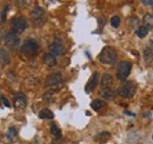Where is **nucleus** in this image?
Masks as SVG:
<instances>
[{
	"instance_id": "obj_1",
	"label": "nucleus",
	"mask_w": 153,
	"mask_h": 144,
	"mask_svg": "<svg viewBox=\"0 0 153 144\" xmlns=\"http://www.w3.org/2000/svg\"><path fill=\"white\" fill-rule=\"evenodd\" d=\"M98 59L101 64H105V65H113L117 62V52L113 47H110V46H105L100 54L98 56Z\"/></svg>"
},
{
	"instance_id": "obj_2",
	"label": "nucleus",
	"mask_w": 153,
	"mask_h": 144,
	"mask_svg": "<svg viewBox=\"0 0 153 144\" xmlns=\"http://www.w3.org/2000/svg\"><path fill=\"white\" fill-rule=\"evenodd\" d=\"M131 70H132V63L130 62H120L118 65H117V69H115V76L119 80H124L126 79L130 73H131Z\"/></svg>"
},
{
	"instance_id": "obj_3",
	"label": "nucleus",
	"mask_w": 153,
	"mask_h": 144,
	"mask_svg": "<svg viewBox=\"0 0 153 144\" xmlns=\"http://www.w3.org/2000/svg\"><path fill=\"white\" fill-rule=\"evenodd\" d=\"M135 84L132 82H124L117 90V93L125 98H131L135 93Z\"/></svg>"
},
{
	"instance_id": "obj_4",
	"label": "nucleus",
	"mask_w": 153,
	"mask_h": 144,
	"mask_svg": "<svg viewBox=\"0 0 153 144\" xmlns=\"http://www.w3.org/2000/svg\"><path fill=\"white\" fill-rule=\"evenodd\" d=\"M21 51L22 53L27 54V56H34L38 53L39 51V45L37 40L34 39H26L21 46Z\"/></svg>"
},
{
	"instance_id": "obj_5",
	"label": "nucleus",
	"mask_w": 153,
	"mask_h": 144,
	"mask_svg": "<svg viewBox=\"0 0 153 144\" xmlns=\"http://www.w3.org/2000/svg\"><path fill=\"white\" fill-rule=\"evenodd\" d=\"M30 17L36 26H42L45 24V11L41 7H34L31 11Z\"/></svg>"
},
{
	"instance_id": "obj_6",
	"label": "nucleus",
	"mask_w": 153,
	"mask_h": 144,
	"mask_svg": "<svg viewBox=\"0 0 153 144\" xmlns=\"http://www.w3.org/2000/svg\"><path fill=\"white\" fill-rule=\"evenodd\" d=\"M27 27H28V22H27V20L25 18L18 17V18H13L11 20V28L16 33L24 32Z\"/></svg>"
},
{
	"instance_id": "obj_7",
	"label": "nucleus",
	"mask_w": 153,
	"mask_h": 144,
	"mask_svg": "<svg viewBox=\"0 0 153 144\" xmlns=\"http://www.w3.org/2000/svg\"><path fill=\"white\" fill-rule=\"evenodd\" d=\"M61 83H62V77H61V73L60 72L51 73L46 78V80H45V85L47 88H57Z\"/></svg>"
},
{
	"instance_id": "obj_8",
	"label": "nucleus",
	"mask_w": 153,
	"mask_h": 144,
	"mask_svg": "<svg viewBox=\"0 0 153 144\" xmlns=\"http://www.w3.org/2000/svg\"><path fill=\"white\" fill-rule=\"evenodd\" d=\"M19 41H20V39H19L18 33H16V32H13V31H10V32L6 33V36H5V43H6L7 46H10V47H16V46L19 44Z\"/></svg>"
},
{
	"instance_id": "obj_9",
	"label": "nucleus",
	"mask_w": 153,
	"mask_h": 144,
	"mask_svg": "<svg viewBox=\"0 0 153 144\" xmlns=\"http://www.w3.org/2000/svg\"><path fill=\"white\" fill-rule=\"evenodd\" d=\"M64 46H62V44H61V41L57 39V40H54L51 45H50V47H48V51H50V53L54 54V56H61V54L64 53Z\"/></svg>"
},
{
	"instance_id": "obj_10",
	"label": "nucleus",
	"mask_w": 153,
	"mask_h": 144,
	"mask_svg": "<svg viewBox=\"0 0 153 144\" xmlns=\"http://www.w3.org/2000/svg\"><path fill=\"white\" fill-rule=\"evenodd\" d=\"M27 104V99H26V96L24 93H17L14 96V106L18 109H24Z\"/></svg>"
},
{
	"instance_id": "obj_11",
	"label": "nucleus",
	"mask_w": 153,
	"mask_h": 144,
	"mask_svg": "<svg viewBox=\"0 0 153 144\" xmlns=\"http://www.w3.org/2000/svg\"><path fill=\"white\" fill-rule=\"evenodd\" d=\"M99 94H100L102 98L108 99V100H113L115 98V91L112 90V89H110V88H104L102 90L100 91Z\"/></svg>"
},
{
	"instance_id": "obj_12",
	"label": "nucleus",
	"mask_w": 153,
	"mask_h": 144,
	"mask_svg": "<svg viewBox=\"0 0 153 144\" xmlns=\"http://www.w3.org/2000/svg\"><path fill=\"white\" fill-rule=\"evenodd\" d=\"M100 84H101L102 89H104V88H110V86L113 84V78H112V76H111L110 73H105V74L102 76V78H101V80H100Z\"/></svg>"
},
{
	"instance_id": "obj_13",
	"label": "nucleus",
	"mask_w": 153,
	"mask_h": 144,
	"mask_svg": "<svg viewBox=\"0 0 153 144\" xmlns=\"http://www.w3.org/2000/svg\"><path fill=\"white\" fill-rule=\"evenodd\" d=\"M42 60H44V63H45L46 65H48V66H54V65H57V59H56V56H54V54H52V53L44 54Z\"/></svg>"
},
{
	"instance_id": "obj_14",
	"label": "nucleus",
	"mask_w": 153,
	"mask_h": 144,
	"mask_svg": "<svg viewBox=\"0 0 153 144\" xmlns=\"http://www.w3.org/2000/svg\"><path fill=\"white\" fill-rule=\"evenodd\" d=\"M98 79H99V74L96 72V73H93V77L90 79V82L86 85V92H90L93 89H96L97 84H98Z\"/></svg>"
},
{
	"instance_id": "obj_15",
	"label": "nucleus",
	"mask_w": 153,
	"mask_h": 144,
	"mask_svg": "<svg viewBox=\"0 0 153 144\" xmlns=\"http://www.w3.org/2000/svg\"><path fill=\"white\" fill-rule=\"evenodd\" d=\"M39 118H41V119H53L54 113L48 109H42V110L39 111Z\"/></svg>"
},
{
	"instance_id": "obj_16",
	"label": "nucleus",
	"mask_w": 153,
	"mask_h": 144,
	"mask_svg": "<svg viewBox=\"0 0 153 144\" xmlns=\"http://www.w3.org/2000/svg\"><path fill=\"white\" fill-rule=\"evenodd\" d=\"M7 138V142H14L17 140V130L14 126H10L7 130V134L5 135Z\"/></svg>"
},
{
	"instance_id": "obj_17",
	"label": "nucleus",
	"mask_w": 153,
	"mask_h": 144,
	"mask_svg": "<svg viewBox=\"0 0 153 144\" xmlns=\"http://www.w3.org/2000/svg\"><path fill=\"white\" fill-rule=\"evenodd\" d=\"M143 24H144V26H145L146 28H149V30L153 28V16L152 14H150V13L145 14L144 18H143Z\"/></svg>"
},
{
	"instance_id": "obj_18",
	"label": "nucleus",
	"mask_w": 153,
	"mask_h": 144,
	"mask_svg": "<svg viewBox=\"0 0 153 144\" xmlns=\"http://www.w3.org/2000/svg\"><path fill=\"white\" fill-rule=\"evenodd\" d=\"M105 106H106V103L104 100H100V99H96V100H93L91 103V108L93 109L94 111H99V110L104 109Z\"/></svg>"
},
{
	"instance_id": "obj_19",
	"label": "nucleus",
	"mask_w": 153,
	"mask_h": 144,
	"mask_svg": "<svg viewBox=\"0 0 153 144\" xmlns=\"http://www.w3.org/2000/svg\"><path fill=\"white\" fill-rule=\"evenodd\" d=\"M144 60L146 64H150L153 60V51L151 49H147V47L144 49Z\"/></svg>"
},
{
	"instance_id": "obj_20",
	"label": "nucleus",
	"mask_w": 153,
	"mask_h": 144,
	"mask_svg": "<svg viewBox=\"0 0 153 144\" xmlns=\"http://www.w3.org/2000/svg\"><path fill=\"white\" fill-rule=\"evenodd\" d=\"M0 57H1V64H2V66H5V65H8V64H10V60H11L10 54L7 53L4 49H1V51H0Z\"/></svg>"
},
{
	"instance_id": "obj_21",
	"label": "nucleus",
	"mask_w": 153,
	"mask_h": 144,
	"mask_svg": "<svg viewBox=\"0 0 153 144\" xmlns=\"http://www.w3.org/2000/svg\"><path fill=\"white\" fill-rule=\"evenodd\" d=\"M110 137H111V135L108 134V132H106V131H104V132H100V134H97L96 137H94V140L98 141V142H105V141H107V140H110Z\"/></svg>"
},
{
	"instance_id": "obj_22",
	"label": "nucleus",
	"mask_w": 153,
	"mask_h": 144,
	"mask_svg": "<svg viewBox=\"0 0 153 144\" xmlns=\"http://www.w3.org/2000/svg\"><path fill=\"white\" fill-rule=\"evenodd\" d=\"M50 130H51L52 135H53L56 138H60V137H61V131H60V129H59V126H58L57 124L51 123V124H50Z\"/></svg>"
},
{
	"instance_id": "obj_23",
	"label": "nucleus",
	"mask_w": 153,
	"mask_h": 144,
	"mask_svg": "<svg viewBox=\"0 0 153 144\" xmlns=\"http://www.w3.org/2000/svg\"><path fill=\"white\" fill-rule=\"evenodd\" d=\"M147 33H149V28H146L144 25L140 26V27H138L137 31H135V34L139 37V38H144V37H146L147 36Z\"/></svg>"
},
{
	"instance_id": "obj_24",
	"label": "nucleus",
	"mask_w": 153,
	"mask_h": 144,
	"mask_svg": "<svg viewBox=\"0 0 153 144\" xmlns=\"http://www.w3.org/2000/svg\"><path fill=\"white\" fill-rule=\"evenodd\" d=\"M42 100L46 102V103H51L53 100V92L52 91H48V92H45L42 94Z\"/></svg>"
},
{
	"instance_id": "obj_25",
	"label": "nucleus",
	"mask_w": 153,
	"mask_h": 144,
	"mask_svg": "<svg viewBox=\"0 0 153 144\" xmlns=\"http://www.w3.org/2000/svg\"><path fill=\"white\" fill-rule=\"evenodd\" d=\"M111 25L113 26V27H118L119 25H120V18L118 17V16H114V17H112L111 18Z\"/></svg>"
},
{
	"instance_id": "obj_26",
	"label": "nucleus",
	"mask_w": 153,
	"mask_h": 144,
	"mask_svg": "<svg viewBox=\"0 0 153 144\" xmlns=\"http://www.w3.org/2000/svg\"><path fill=\"white\" fill-rule=\"evenodd\" d=\"M1 102H2V105H4V106H6V108H11V104H10L8 99H7L4 94H1Z\"/></svg>"
},
{
	"instance_id": "obj_27",
	"label": "nucleus",
	"mask_w": 153,
	"mask_h": 144,
	"mask_svg": "<svg viewBox=\"0 0 153 144\" xmlns=\"http://www.w3.org/2000/svg\"><path fill=\"white\" fill-rule=\"evenodd\" d=\"M6 13H7V6L2 7V11H1V24H4L5 20H6Z\"/></svg>"
},
{
	"instance_id": "obj_28",
	"label": "nucleus",
	"mask_w": 153,
	"mask_h": 144,
	"mask_svg": "<svg viewBox=\"0 0 153 144\" xmlns=\"http://www.w3.org/2000/svg\"><path fill=\"white\" fill-rule=\"evenodd\" d=\"M141 1H143L145 5H150V0H141Z\"/></svg>"
},
{
	"instance_id": "obj_29",
	"label": "nucleus",
	"mask_w": 153,
	"mask_h": 144,
	"mask_svg": "<svg viewBox=\"0 0 153 144\" xmlns=\"http://www.w3.org/2000/svg\"><path fill=\"white\" fill-rule=\"evenodd\" d=\"M150 5L152 6V8H153V0H150Z\"/></svg>"
},
{
	"instance_id": "obj_30",
	"label": "nucleus",
	"mask_w": 153,
	"mask_h": 144,
	"mask_svg": "<svg viewBox=\"0 0 153 144\" xmlns=\"http://www.w3.org/2000/svg\"><path fill=\"white\" fill-rule=\"evenodd\" d=\"M151 44H152V45H153V39H152V40H151Z\"/></svg>"
}]
</instances>
